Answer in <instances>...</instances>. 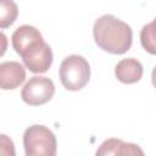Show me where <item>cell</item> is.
Masks as SVG:
<instances>
[{
  "label": "cell",
  "mask_w": 156,
  "mask_h": 156,
  "mask_svg": "<svg viewBox=\"0 0 156 156\" xmlns=\"http://www.w3.org/2000/svg\"><path fill=\"white\" fill-rule=\"evenodd\" d=\"M0 27L2 29L10 27L17 18L18 15V9L16 2L13 1H9V0H4L1 1V6H0Z\"/></svg>",
  "instance_id": "obj_9"
},
{
  "label": "cell",
  "mask_w": 156,
  "mask_h": 156,
  "mask_svg": "<svg viewBox=\"0 0 156 156\" xmlns=\"http://www.w3.org/2000/svg\"><path fill=\"white\" fill-rule=\"evenodd\" d=\"M55 93L54 82L48 77H32L21 91L22 100L30 106H39L51 100Z\"/></svg>",
  "instance_id": "obj_5"
},
{
  "label": "cell",
  "mask_w": 156,
  "mask_h": 156,
  "mask_svg": "<svg viewBox=\"0 0 156 156\" xmlns=\"http://www.w3.org/2000/svg\"><path fill=\"white\" fill-rule=\"evenodd\" d=\"M140 43L146 52L156 55V17L141 28Z\"/></svg>",
  "instance_id": "obj_8"
},
{
  "label": "cell",
  "mask_w": 156,
  "mask_h": 156,
  "mask_svg": "<svg viewBox=\"0 0 156 156\" xmlns=\"http://www.w3.org/2000/svg\"><path fill=\"white\" fill-rule=\"evenodd\" d=\"M96 45L115 55L127 52L133 43V30L129 24L113 15H102L93 27Z\"/></svg>",
  "instance_id": "obj_2"
},
{
  "label": "cell",
  "mask_w": 156,
  "mask_h": 156,
  "mask_svg": "<svg viewBox=\"0 0 156 156\" xmlns=\"http://www.w3.org/2000/svg\"><path fill=\"white\" fill-rule=\"evenodd\" d=\"M60 80L62 85L71 91L84 88L90 79L89 62L80 55H69L60 65Z\"/></svg>",
  "instance_id": "obj_4"
},
{
  "label": "cell",
  "mask_w": 156,
  "mask_h": 156,
  "mask_svg": "<svg viewBox=\"0 0 156 156\" xmlns=\"http://www.w3.org/2000/svg\"><path fill=\"white\" fill-rule=\"evenodd\" d=\"M143 65L134 57L123 58L115 67L116 78L124 84H133L139 82L143 77Z\"/></svg>",
  "instance_id": "obj_7"
},
{
  "label": "cell",
  "mask_w": 156,
  "mask_h": 156,
  "mask_svg": "<svg viewBox=\"0 0 156 156\" xmlns=\"http://www.w3.org/2000/svg\"><path fill=\"white\" fill-rule=\"evenodd\" d=\"M26 80V69L17 61H5L0 65V85L4 90L18 88Z\"/></svg>",
  "instance_id": "obj_6"
},
{
  "label": "cell",
  "mask_w": 156,
  "mask_h": 156,
  "mask_svg": "<svg viewBox=\"0 0 156 156\" xmlns=\"http://www.w3.org/2000/svg\"><path fill=\"white\" fill-rule=\"evenodd\" d=\"M122 143V139L117 138H110L106 139L96 150L95 156H116L119 144Z\"/></svg>",
  "instance_id": "obj_10"
},
{
  "label": "cell",
  "mask_w": 156,
  "mask_h": 156,
  "mask_svg": "<svg viewBox=\"0 0 156 156\" xmlns=\"http://www.w3.org/2000/svg\"><path fill=\"white\" fill-rule=\"evenodd\" d=\"M1 156H16L13 141L5 134H1Z\"/></svg>",
  "instance_id": "obj_12"
},
{
  "label": "cell",
  "mask_w": 156,
  "mask_h": 156,
  "mask_svg": "<svg viewBox=\"0 0 156 156\" xmlns=\"http://www.w3.org/2000/svg\"><path fill=\"white\" fill-rule=\"evenodd\" d=\"M116 156H145V154L139 145L133 143H124L122 140Z\"/></svg>",
  "instance_id": "obj_11"
},
{
  "label": "cell",
  "mask_w": 156,
  "mask_h": 156,
  "mask_svg": "<svg viewBox=\"0 0 156 156\" xmlns=\"http://www.w3.org/2000/svg\"><path fill=\"white\" fill-rule=\"evenodd\" d=\"M151 82H152V85L156 88V66L154 67V69L151 72Z\"/></svg>",
  "instance_id": "obj_13"
},
{
  "label": "cell",
  "mask_w": 156,
  "mask_h": 156,
  "mask_svg": "<svg viewBox=\"0 0 156 156\" xmlns=\"http://www.w3.org/2000/svg\"><path fill=\"white\" fill-rule=\"evenodd\" d=\"M11 43L30 72L45 73L51 67L52 50L35 27L29 24L20 26L12 33Z\"/></svg>",
  "instance_id": "obj_1"
},
{
  "label": "cell",
  "mask_w": 156,
  "mask_h": 156,
  "mask_svg": "<svg viewBox=\"0 0 156 156\" xmlns=\"http://www.w3.org/2000/svg\"><path fill=\"white\" fill-rule=\"evenodd\" d=\"M24 156H57L55 134L43 124H33L23 134Z\"/></svg>",
  "instance_id": "obj_3"
}]
</instances>
